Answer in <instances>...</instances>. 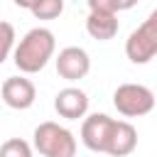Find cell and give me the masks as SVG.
Wrapping results in <instances>:
<instances>
[{
	"mask_svg": "<svg viewBox=\"0 0 157 157\" xmlns=\"http://www.w3.org/2000/svg\"><path fill=\"white\" fill-rule=\"evenodd\" d=\"M54 49H56L54 32L47 27H34L15 47V66L22 74H37L54 56Z\"/></svg>",
	"mask_w": 157,
	"mask_h": 157,
	"instance_id": "6da1fadb",
	"label": "cell"
},
{
	"mask_svg": "<svg viewBox=\"0 0 157 157\" xmlns=\"http://www.w3.org/2000/svg\"><path fill=\"white\" fill-rule=\"evenodd\" d=\"M34 147L44 157H76V137L64 125L47 120L34 128Z\"/></svg>",
	"mask_w": 157,
	"mask_h": 157,
	"instance_id": "7a4b0ae2",
	"label": "cell"
},
{
	"mask_svg": "<svg viewBox=\"0 0 157 157\" xmlns=\"http://www.w3.org/2000/svg\"><path fill=\"white\" fill-rule=\"evenodd\" d=\"M113 105L125 118H140L155 108V93L142 83H120L113 93Z\"/></svg>",
	"mask_w": 157,
	"mask_h": 157,
	"instance_id": "3957f363",
	"label": "cell"
},
{
	"mask_svg": "<svg viewBox=\"0 0 157 157\" xmlns=\"http://www.w3.org/2000/svg\"><path fill=\"white\" fill-rule=\"evenodd\" d=\"M125 54L132 64H147L157 54V12H150L147 20L130 32L125 42Z\"/></svg>",
	"mask_w": 157,
	"mask_h": 157,
	"instance_id": "277c9868",
	"label": "cell"
},
{
	"mask_svg": "<svg viewBox=\"0 0 157 157\" xmlns=\"http://www.w3.org/2000/svg\"><path fill=\"white\" fill-rule=\"evenodd\" d=\"M113 118L105 115V113H93L83 120L81 125V140L88 150L93 152H105L108 147V140H110V132H113Z\"/></svg>",
	"mask_w": 157,
	"mask_h": 157,
	"instance_id": "5b68a950",
	"label": "cell"
},
{
	"mask_svg": "<svg viewBox=\"0 0 157 157\" xmlns=\"http://www.w3.org/2000/svg\"><path fill=\"white\" fill-rule=\"evenodd\" d=\"M91 71V59L88 52L81 47H66L56 56V74L66 81H78Z\"/></svg>",
	"mask_w": 157,
	"mask_h": 157,
	"instance_id": "8992f818",
	"label": "cell"
},
{
	"mask_svg": "<svg viewBox=\"0 0 157 157\" xmlns=\"http://www.w3.org/2000/svg\"><path fill=\"white\" fill-rule=\"evenodd\" d=\"M37 98V88L25 76H10L2 83V101L15 110H27Z\"/></svg>",
	"mask_w": 157,
	"mask_h": 157,
	"instance_id": "52a82bcc",
	"label": "cell"
},
{
	"mask_svg": "<svg viewBox=\"0 0 157 157\" xmlns=\"http://www.w3.org/2000/svg\"><path fill=\"white\" fill-rule=\"evenodd\" d=\"M54 110L61 118H66V120H78L88 110V96L81 88H76V86L61 88L56 93V98H54Z\"/></svg>",
	"mask_w": 157,
	"mask_h": 157,
	"instance_id": "ba28073f",
	"label": "cell"
},
{
	"mask_svg": "<svg viewBox=\"0 0 157 157\" xmlns=\"http://www.w3.org/2000/svg\"><path fill=\"white\" fill-rule=\"evenodd\" d=\"M135 147H137V130L128 120H115L110 140H108V147H105V155H110V157H125Z\"/></svg>",
	"mask_w": 157,
	"mask_h": 157,
	"instance_id": "9c48e42d",
	"label": "cell"
},
{
	"mask_svg": "<svg viewBox=\"0 0 157 157\" xmlns=\"http://www.w3.org/2000/svg\"><path fill=\"white\" fill-rule=\"evenodd\" d=\"M118 12H105V10H91L86 17V32L98 39V42H108L118 34Z\"/></svg>",
	"mask_w": 157,
	"mask_h": 157,
	"instance_id": "30bf717a",
	"label": "cell"
},
{
	"mask_svg": "<svg viewBox=\"0 0 157 157\" xmlns=\"http://www.w3.org/2000/svg\"><path fill=\"white\" fill-rule=\"evenodd\" d=\"M29 12L37 20H54L64 12V0H34Z\"/></svg>",
	"mask_w": 157,
	"mask_h": 157,
	"instance_id": "8fae6325",
	"label": "cell"
},
{
	"mask_svg": "<svg viewBox=\"0 0 157 157\" xmlns=\"http://www.w3.org/2000/svg\"><path fill=\"white\" fill-rule=\"evenodd\" d=\"M0 157H32V147L22 137H10L0 145Z\"/></svg>",
	"mask_w": 157,
	"mask_h": 157,
	"instance_id": "7c38bea8",
	"label": "cell"
},
{
	"mask_svg": "<svg viewBox=\"0 0 157 157\" xmlns=\"http://www.w3.org/2000/svg\"><path fill=\"white\" fill-rule=\"evenodd\" d=\"M12 47H15V27L10 22L0 20V64L10 56Z\"/></svg>",
	"mask_w": 157,
	"mask_h": 157,
	"instance_id": "4fadbf2b",
	"label": "cell"
},
{
	"mask_svg": "<svg viewBox=\"0 0 157 157\" xmlns=\"http://www.w3.org/2000/svg\"><path fill=\"white\" fill-rule=\"evenodd\" d=\"M91 10H105V12H120L118 0H86Z\"/></svg>",
	"mask_w": 157,
	"mask_h": 157,
	"instance_id": "5bb4252c",
	"label": "cell"
},
{
	"mask_svg": "<svg viewBox=\"0 0 157 157\" xmlns=\"http://www.w3.org/2000/svg\"><path fill=\"white\" fill-rule=\"evenodd\" d=\"M135 5H137V0H118V10H130Z\"/></svg>",
	"mask_w": 157,
	"mask_h": 157,
	"instance_id": "9a60e30c",
	"label": "cell"
},
{
	"mask_svg": "<svg viewBox=\"0 0 157 157\" xmlns=\"http://www.w3.org/2000/svg\"><path fill=\"white\" fill-rule=\"evenodd\" d=\"M12 2H15V5H17V7H25V10H29V7H32V2H34V0H12Z\"/></svg>",
	"mask_w": 157,
	"mask_h": 157,
	"instance_id": "2e32d148",
	"label": "cell"
}]
</instances>
